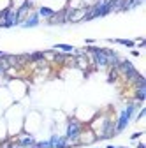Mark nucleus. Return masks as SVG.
<instances>
[{"instance_id":"nucleus-1","label":"nucleus","mask_w":146,"mask_h":148,"mask_svg":"<svg viewBox=\"0 0 146 148\" xmlns=\"http://www.w3.org/2000/svg\"><path fill=\"white\" fill-rule=\"evenodd\" d=\"M134 113H136V106H134V104H129V106L121 111V113H120V118H118V122H116V125H115V134H120L123 129L129 125V122L132 120Z\"/></svg>"},{"instance_id":"nucleus-9","label":"nucleus","mask_w":146,"mask_h":148,"mask_svg":"<svg viewBox=\"0 0 146 148\" xmlns=\"http://www.w3.org/2000/svg\"><path fill=\"white\" fill-rule=\"evenodd\" d=\"M139 136H143V132H136V134H132V136H130V139H137Z\"/></svg>"},{"instance_id":"nucleus-5","label":"nucleus","mask_w":146,"mask_h":148,"mask_svg":"<svg viewBox=\"0 0 146 148\" xmlns=\"http://www.w3.org/2000/svg\"><path fill=\"white\" fill-rule=\"evenodd\" d=\"M37 14H39V16H42V18H51V16L55 14V11H53L51 7H41Z\"/></svg>"},{"instance_id":"nucleus-4","label":"nucleus","mask_w":146,"mask_h":148,"mask_svg":"<svg viewBox=\"0 0 146 148\" xmlns=\"http://www.w3.org/2000/svg\"><path fill=\"white\" fill-rule=\"evenodd\" d=\"M18 143H20V146H28V148H32V146L35 145V139H33V136H25V138H21Z\"/></svg>"},{"instance_id":"nucleus-7","label":"nucleus","mask_w":146,"mask_h":148,"mask_svg":"<svg viewBox=\"0 0 146 148\" xmlns=\"http://www.w3.org/2000/svg\"><path fill=\"white\" fill-rule=\"evenodd\" d=\"M111 42H118V44H123V46L134 48V41H127V39H111Z\"/></svg>"},{"instance_id":"nucleus-10","label":"nucleus","mask_w":146,"mask_h":148,"mask_svg":"<svg viewBox=\"0 0 146 148\" xmlns=\"http://www.w3.org/2000/svg\"><path fill=\"white\" fill-rule=\"evenodd\" d=\"M137 148H144V145H143V143H139V145H137Z\"/></svg>"},{"instance_id":"nucleus-11","label":"nucleus","mask_w":146,"mask_h":148,"mask_svg":"<svg viewBox=\"0 0 146 148\" xmlns=\"http://www.w3.org/2000/svg\"><path fill=\"white\" fill-rule=\"evenodd\" d=\"M0 55H4V53H2V51H0Z\"/></svg>"},{"instance_id":"nucleus-8","label":"nucleus","mask_w":146,"mask_h":148,"mask_svg":"<svg viewBox=\"0 0 146 148\" xmlns=\"http://www.w3.org/2000/svg\"><path fill=\"white\" fill-rule=\"evenodd\" d=\"M144 115H146V109H144V108H143V109H141V111H139V115H137V120H141V118H143V116H144Z\"/></svg>"},{"instance_id":"nucleus-2","label":"nucleus","mask_w":146,"mask_h":148,"mask_svg":"<svg viewBox=\"0 0 146 148\" xmlns=\"http://www.w3.org/2000/svg\"><path fill=\"white\" fill-rule=\"evenodd\" d=\"M79 134H81V125H79V122L78 120H70L69 125H67V136H65V139L76 141L79 138Z\"/></svg>"},{"instance_id":"nucleus-3","label":"nucleus","mask_w":146,"mask_h":148,"mask_svg":"<svg viewBox=\"0 0 146 148\" xmlns=\"http://www.w3.org/2000/svg\"><path fill=\"white\" fill-rule=\"evenodd\" d=\"M39 25V14L37 12H32L28 18H27V20L23 21V28H32V27H37Z\"/></svg>"},{"instance_id":"nucleus-6","label":"nucleus","mask_w":146,"mask_h":148,"mask_svg":"<svg viewBox=\"0 0 146 148\" xmlns=\"http://www.w3.org/2000/svg\"><path fill=\"white\" fill-rule=\"evenodd\" d=\"M53 48H55V49H62V51H67V53L74 51V48H72L70 44H55Z\"/></svg>"}]
</instances>
